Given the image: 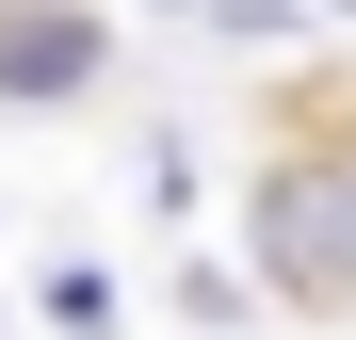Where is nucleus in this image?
I'll return each instance as SVG.
<instances>
[{
    "label": "nucleus",
    "instance_id": "obj_1",
    "mask_svg": "<svg viewBox=\"0 0 356 340\" xmlns=\"http://www.w3.org/2000/svg\"><path fill=\"white\" fill-rule=\"evenodd\" d=\"M243 259H259L275 308H356V130L259 162V195H243Z\"/></svg>",
    "mask_w": 356,
    "mask_h": 340
},
{
    "label": "nucleus",
    "instance_id": "obj_2",
    "mask_svg": "<svg viewBox=\"0 0 356 340\" xmlns=\"http://www.w3.org/2000/svg\"><path fill=\"white\" fill-rule=\"evenodd\" d=\"M97 65H113V33L81 17V0H0V97H17V113L33 97H81Z\"/></svg>",
    "mask_w": 356,
    "mask_h": 340
}]
</instances>
